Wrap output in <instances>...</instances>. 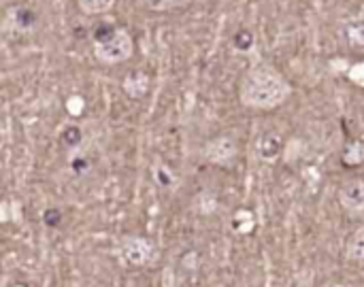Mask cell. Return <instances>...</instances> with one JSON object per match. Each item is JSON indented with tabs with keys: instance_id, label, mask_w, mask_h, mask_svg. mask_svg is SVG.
I'll use <instances>...</instances> for the list:
<instances>
[{
	"instance_id": "1",
	"label": "cell",
	"mask_w": 364,
	"mask_h": 287,
	"mask_svg": "<svg viewBox=\"0 0 364 287\" xmlns=\"http://www.w3.org/2000/svg\"><path fill=\"white\" fill-rule=\"evenodd\" d=\"M292 94L286 77L269 64L254 66L241 81L239 98L250 109L271 111L282 107Z\"/></svg>"
},
{
	"instance_id": "2",
	"label": "cell",
	"mask_w": 364,
	"mask_h": 287,
	"mask_svg": "<svg viewBox=\"0 0 364 287\" xmlns=\"http://www.w3.org/2000/svg\"><path fill=\"white\" fill-rule=\"evenodd\" d=\"M96 45H94V55L100 64L113 66L119 62H126L132 55L134 43L132 36L124 28H113L111 23H102L96 28Z\"/></svg>"
},
{
	"instance_id": "3",
	"label": "cell",
	"mask_w": 364,
	"mask_h": 287,
	"mask_svg": "<svg viewBox=\"0 0 364 287\" xmlns=\"http://www.w3.org/2000/svg\"><path fill=\"white\" fill-rule=\"evenodd\" d=\"M117 251H119V258L128 264V266H149L156 262L158 258V251H156V245L145 239V237H134V234H126L117 241Z\"/></svg>"
},
{
	"instance_id": "4",
	"label": "cell",
	"mask_w": 364,
	"mask_h": 287,
	"mask_svg": "<svg viewBox=\"0 0 364 287\" xmlns=\"http://www.w3.org/2000/svg\"><path fill=\"white\" fill-rule=\"evenodd\" d=\"M237 153H239V145L230 134H220V136L211 139L203 149V156L207 162L222 164V166L230 164L237 158Z\"/></svg>"
},
{
	"instance_id": "5",
	"label": "cell",
	"mask_w": 364,
	"mask_h": 287,
	"mask_svg": "<svg viewBox=\"0 0 364 287\" xmlns=\"http://www.w3.org/2000/svg\"><path fill=\"white\" fill-rule=\"evenodd\" d=\"M339 205L348 213H364V177L350 179L341 185Z\"/></svg>"
},
{
	"instance_id": "6",
	"label": "cell",
	"mask_w": 364,
	"mask_h": 287,
	"mask_svg": "<svg viewBox=\"0 0 364 287\" xmlns=\"http://www.w3.org/2000/svg\"><path fill=\"white\" fill-rule=\"evenodd\" d=\"M256 151H258V156H260L264 162L277 160V156H279V151H282V141H279V136H275V134H271V132H264V134L258 139V143H256Z\"/></svg>"
},
{
	"instance_id": "7",
	"label": "cell",
	"mask_w": 364,
	"mask_h": 287,
	"mask_svg": "<svg viewBox=\"0 0 364 287\" xmlns=\"http://www.w3.org/2000/svg\"><path fill=\"white\" fill-rule=\"evenodd\" d=\"M346 258L354 264H364V224L350 234L346 243Z\"/></svg>"
},
{
	"instance_id": "8",
	"label": "cell",
	"mask_w": 364,
	"mask_h": 287,
	"mask_svg": "<svg viewBox=\"0 0 364 287\" xmlns=\"http://www.w3.org/2000/svg\"><path fill=\"white\" fill-rule=\"evenodd\" d=\"M113 6V0H79V9L87 15L107 13Z\"/></svg>"
},
{
	"instance_id": "9",
	"label": "cell",
	"mask_w": 364,
	"mask_h": 287,
	"mask_svg": "<svg viewBox=\"0 0 364 287\" xmlns=\"http://www.w3.org/2000/svg\"><path fill=\"white\" fill-rule=\"evenodd\" d=\"M188 0H145L147 9L151 11H168V9H175V6H181L186 4Z\"/></svg>"
},
{
	"instance_id": "10",
	"label": "cell",
	"mask_w": 364,
	"mask_h": 287,
	"mask_svg": "<svg viewBox=\"0 0 364 287\" xmlns=\"http://www.w3.org/2000/svg\"><path fill=\"white\" fill-rule=\"evenodd\" d=\"M318 287H356L354 283H348V281H339V279H331V281H324L322 286Z\"/></svg>"
}]
</instances>
